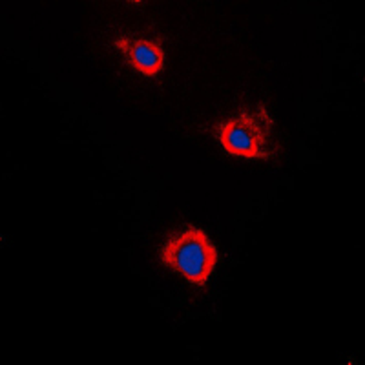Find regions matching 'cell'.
<instances>
[{
	"instance_id": "obj_1",
	"label": "cell",
	"mask_w": 365,
	"mask_h": 365,
	"mask_svg": "<svg viewBox=\"0 0 365 365\" xmlns=\"http://www.w3.org/2000/svg\"><path fill=\"white\" fill-rule=\"evenodd\" d=\"M272 130L274 120L263 104L252 110H240L234 117L214 126L225 152L245 159L272 158Z\"/></svg>"
},
{
	"instance_id": "obj_2",
	"label": "cell",
	"mask_w": 365,
	"mask_h": 365,
	"mask_svg": "<svg viewBox=\"0 0 365 365\" xmlns=\"http://www.w3.org/2000/svg\"><path fill=\"white\" fill-rule=\"evenodd\" d=\"M159 259L163 265L185 276L192 285L205 287L217 265V249L205 230L188 227L168 237Z\"/></svg>"
},
{
	"instance_id": "obj_3",
	"label": "cell",
	"mask_w": 365,
	"mask_h": 365,
	"mask_svg": "<svg viewBox=\"0 0 365 365\" xmlns=\"http://www.w3.org/2000/svg\"><path fill=\"white\" fill-rule=\"evenodd\" d=\"M113 46L128 58L130 66L146 77H155L165 66V50L161 38L119 37Z\"/></svg>"
}]
</instances>
